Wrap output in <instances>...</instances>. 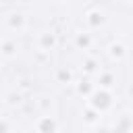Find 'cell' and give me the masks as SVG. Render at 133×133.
Returning a JSON list of instances; mask_svg holds the SVG:
<instances>
[{
    "mask_svg": "<svg viewBox=\"0 0 133 133\" xmlns=\"http://www.w3.org/2000/svg\"><path fill=\"white\" fill-rule=\"evenodd\" d=\"M108 104V96H96V106H106Z\"/></svg>",
    "mask_w": 133,
    "mask_h": 133,
    "instance_id": "6da1fadb",
    "label": "cell"
}]
</instances>
